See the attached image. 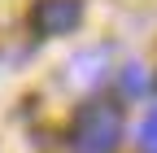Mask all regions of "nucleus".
<instances>
[{"instance_id": "f257e3e1", "label": "nucleus", "mask_w": 157, "mask_h": 153, "mask_svg": "<svg viewBox=\"0 0 157 153\" xmlns=\"http://www.w3.org/2000/svg\"><path fill=\"white\" fill-rule=\"evenodd\" d=\"M122 140V105L118 101H87L74 114L70 149L74 153H113Z\"/></svg>"}, {"instance_id": "f03ea898", "label": "nucleus", "mask_w": 157, "mask_h": 153, "mask_svg": "<svg viewBox=\"0 0 157 153\" xmlns=\"http://www.w3.org/2000/svg\"><path fill=\"white\" fill-rule=\"evenodd\" d=\"M83 22V0H35L31 26L39 35H70Z\"/></svg>"}, {"instance_id": "7ed1b4c3", "label": "nucleus", "mask_w": 157, "mask_h": 153, "mask_svg": "<svg viewBox=\"0 0 157 153\" xmlns=\"http://www.w3.org/2000/svg\"><path fill=\"white\" fill-rule=\"evenodd\" d=\"M105 61H109V44H96V48H83V53H74V61H70V79L74 83H101L105 79Z\"/></svg>"}, {"instance_id": "20e7f679", "label": "nucleus", "mask_w": 157, "mask_h": 153, "mask_svg": "<svg viewBox=\"0 0 157 153\" xmlns=\"http://www.w3.org/2000/svg\"><path fill=\"white\" fill-rule=\"evenodd\" d=\"M118 92H122V96H144V92H148V70H144L140 61L122 66V74H118Z\"/></svg>"}, {"instance_id": "39448f33", "label": "nucleus", "mask_w": 157, "mask_h": 153, "mask_svg": "<svg viewBox=\"0 0 157 153\" xmlns=\"http://www.w3.org/2000/svg\"><path fill=\"white\" fill-rule=\"evenodd\" d=\"M140 144L148 149V153H157V109L144 118V127H140Z\"/></svg>"}, {"instance_id": "423d86ee", "label": "nucleus", "mask_w": 157, "mask_h": 153, "mask_svg": "<svg viewBox=\"0 0 157 153\" xmlns=\"http://www.w3.org/2000/svg\"><path fill=\"white\" fill-rule=\"evenodd\" d=\"M153 88H157V83H153Z\"/></svg>"}]
</instances>
